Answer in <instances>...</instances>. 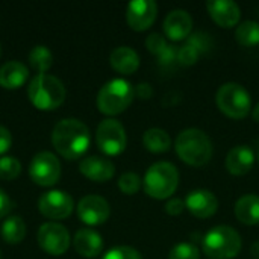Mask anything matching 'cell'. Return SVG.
I'll list each match as a JSON object with an SVG mask.
<instances>
[{
    "label": "cell",
    "instance_id": "6da1fadb",
    "mask_svg": "<svg viewBox=\"0 0 259 259\" xmlns=\"http://www.w3.org/2000/svg\"><path fill=\"white\" fill-rule=\"evenodd\" d=\"M91 137L85 123L76 118L61 120L52 134L55 150L65 159L80 158L90 146Z\"/></svg>",
    "mask_w": 259,
    "mask_h": 259
},
{
    "label": "cell",
    "instance_id": "7a4b0ae2",
    "mask_svg": "<svg viewBox=\"0 0 259 259\" xmlns=\"http://www.w3.org/2000/svg\"><path fill=\"white\" fill-rule=\"evenodd\" d=\"M178 156L193 167H202L209 162L212 156V143L209 137L200 129H185L176 138Z\"/></svg>",
    "mask_w": 259,
    "mask_h": 259
},
{
    "label": "cell",
    "instance_id": "3957f363",
    "mask_svg": "<svg viewBox=\"0 0 259 259\" xmlns=\"http://www.w3.org/2000/svg\"><path fill=\"white\" fill-rule=\"evenodd\" d=\"M27 96L35 108L41 111H53L64 103L65 88L58 77L44 73L30 80Z\"/></svg>",
    "mask_w": 259,
    "mask_h": 259
},
{
    "label": "cell",
    "instance_id": "277c9868",
    "mask_svg": "<svg viewBox=\"0 0 259 259\" xmlns=\"http://www.w3.org/2000/svg\"><path fill=\"white\" fill-rule=\"evenodd\" d=\"M179 184L178 168L170 162H156L149 167L144 176V191L147 196L162 200L175 194Z\"/></svg>",
    "mask_w": 259,
    "mask_h": 259
},
{
    "label": "cell",
    "instance_id": "5b68a950",
    "mask_svg": "<svg viewBox=\"0 0 259 259\" xmlns=\"http://www.w3.org/2000/svg\"><path fill=\"white\" fill-rule=\"evenodd\" d=\"M135 97L134 87L124 79H112L102 87L97 96V108L105 115H117L129 108Z\"/></svg>",
    "mask_w": 259,
    "mask_h": 259
},
{
    "label": "cell",
    "instance_id": "8992f818",
    "mask_svg": "<svg viewBox=\"0 0 259 259\" xmlns=\"http://www.w3.org/2000/svg\"><path fill=\"white\" fill-rule=\"evenodd\" d=\"M203 252L212 259H232L241 252V237L231 226H215L203 238Z\"/></svg>",
    "mask_w": 259,
    "mask_h": 259
},
{
    "label": "cell",
    "instance_id": "52a82bcc",
    "mask_svg": "<svg viewBox=\"0 0 259 259\" xmlns=\"http://www.w3.org/2000/svg\"><path fill=\"white\" fill-rule=\"evenodd\" d=\"M215 100H217L219 109L223 114L237 120L247 117L252 108L250 94L243 85L237 82H228L222 85L217 91Z\"/></svg>",
    "mask_w": 259,
    "mask_h": 259
},
{
    "label": "cell",
    "instance_id": "ba28073f",
    "mask_svg": "<svg viewBox=\"0 0 259 259\" xmlns=\"http://www.w3.org/2000/svg\"><path fill=\"white\" fill-rule=\"evenodd\" d=\"M96 140L99 149L109 156L120 155L126 149V143H127L126 131L123 124L114 118H106L99 124Z\"/></svg>",
    "mask_w": 259,
    "mask_h": 259
},
{
    "label": "cell",
    "instance_id": "9c48e42d",
    "mask_svg": "<svg viewBox=\"0 0 259 259\" xmlns=\"http://www.w3.org/2000/svg\"><path fill=\"white\" fill-rule=\"evenodd\" d=\"M30 179L39 187H52L61 178L59 159L50 152H39L33 156L29 167Z\"/></svg>",
    "mask_w": 259,
    "mask_h": 259
},
{
    "label": "cell",
    "instance_id": "30bf717a",
    "mask_svg": "<svg viewBox=\"0 0 259 259\" xmlns=\"http://www.w3.org/2000/svg\"><path fill=\"white\" fill-rule=\"evenodd\" d=\"M38 244L49 255L59 256L70 247V234L58 223H44L38 231Z\"/></svg>",
    "mask_w": 259,
    "mask_h": 259
},
{
    "label": "cell",
    "instance_id": "8fae6325",
    "mask_svg": "<svg viewBox=\"0 0 259 259\" xmlns=\"http://www.w3.org/2000/svg\"><path fill=\"white\" fill-rule=\"evenodd\" d=\"M73 199L65 191H49L38 200L39 212L52 220H64L73 211Z\"/></svg>",
    "mask_w": 259,
    "mask_h": 259
},
{
    "label": "cell",
    "instance_id": "7c38bea8",
    "mask_svg": "<svg viewBox=\"0 0 259 259\" xmlns=\"http://www.w3.org/2000/svg\"><path fill=\"white\" fill-rule=\"evenodd\" d=\"M109 214H111L109 203L100 196H94V194L85 196L77 205L79 219L90 226L103 225L109 219Z\"/></svg>",
    "mask_w": 259,
    "mask_h": 259
},
{
    "label": "cell",
    "instance_id": "4fadbf2b",
    "mask_svg": "<svg viewBox=\"0 0 259 259\" xmlns=\"http://www.w3.org/2000/svg\"><path fill=\"white\" fill-rule=\"evenodd\" d=\"M158 15V6L153 0H134L127 5L126 20L134 30L149 29Z\"/></svg>",
    "mask_w": 259,
    "mask_h": 259
},
{
    "label": "cell",
    "instance_id": "5bb4252c",
    "mask_svg": "<svg viewBox=\"0 0 259 259\" xmlns=\"http://www.w3.org/2000/svg\"><path fill=\"white\" fill-rule=\"evenodd\" d=\"M187 209L197 219H208L219 209V200L208 190H194L185 199Z\"/></svg>",
    "mask_w": 259,
    "mask_h": 259
},
{
    "label": "cell",
    "instance_id": "9a60e30c",
    "mask_svg": "<svg viewBox=\"0 0 259 259\" xmlns=\"http://www.w3.org/2000/svg\"><path fill=\"white\" fill-rule=\"evenodd\" d=\"M206 9L211 18L222 27H234L241 17L240 6L232 0H209Z\"/></svg>",
    "mask_w": 259,
    "mask_h": 259
},
{
    "label": "cell",
    "instance_id": "2e32d148",
    "mask_svg": "<svg viewBox=\"0 0 259 259\" xmlns=\"http://www.w3.org/2000/svg\"><path fill=\"white\" fill-rule=\"evenodd\" d=\"M193 29V18L184 9L170 11L164 20V33L173 41H181L190 36Z\"/></svg>",
    "mask_w": 259,
    "mask_h": 259
},
{
    "label": "cell",
    "instance_id": "e0dca14e",
    "mask_svg": "<svg viewBox=\"0 0 259 259\" xmlns=\"http://www.w3.org/2000/svg\"><path fill=\"white\" fill-rule=\"evenodd\" d=\"M80 173L94 181V182H106L109 181L114 173H115V167L114 164L108 159V158H102V156H88L85 158L80 165Z\"/></svg>",
    "mask_w": 259,
    "mask_h": 259
},
{
    "label": "cell",
    "instance_id": "ac0fdd59",
    "mask_svg": "<svg viewBox=\"0 0 259 259\" xmlns=\"http://www.w3.org/2000/svg\"><path fill=\"white\" fill-rule=\"evenodd\" d=\"M255 164V153L247 146H235L226 156V168L234 176L247 175Z\"/></svg>",
    "mask_w": 259,
    "mask_h": 259
},
{
    "label": "cell",
    "instance_id": "d6986e66",
    "mask_svg": "<svg viewBox=\"0 0 259 259\" xmlns=\"http://www.w3.org/2000/svg\"><path fill=\"white\" fill-rule=\"evenodd\" d=\"M74 249L79 255L85 258H94L100 255L103 249L102 237L93 229H80L74 235Z\"/></svg>",
    "mask_w": 259,
    "mask_h": 259
},
{
    "label": "cell",
    "instance_id": "ffe728a7",
    "mask_svg": "<svg viewBox=\"0 0 259 259\" xmlns=\"http://www.w3.org/2000/svg\"><path fill=\"white\" fill-rule=\"evenodd\" d=\"M29 76L27 67L18 61H9L0 67V85L6 90H17L24 85Z\"/></svg>",
    "mask_w": 259,
    "mask_h": 259
},
{
    "label": "cell",
    "instance_id": "44dd1931",
    "mask_svg": "<svg viewBox=\"0 0 259 259\" xmlns=\"http://www.w3.org/2000/svg\"><path fill=\"white\" fill-rule=\"evenodd\" d=\"M111 65L121 74H132L140 67V56L131 47H117L109 56Z\"/></svg>",
    "mask_w": 259,
    "mask_h": 259
},
{
    "label": "cell",
    "instance_id": "7402d4cb",
    "mask_svg": "<svg viewBox=\"0 0 259 259\" xmlns=\"http://www.w3.org/2000/svg\"><path fill=\"white\" fill-rule=\"evenodd\" d=\"M234 211L241 223L249 226L259 225V196L246 194L240 197L235 203Z\"/></svg>",
    "mask_w": 259,
    "mask_h": 259
},
{
    "label": "cell",
    "instance_id": "603a6c76",
    "mask_svg": "<svg viewBox=\"0 0 259 259\" xmlns=\"http://www.w3.org/2000/svg\"><path fill=\"white\" fill-rule=\"evenodd\" d=\"M143 143H144V147L149 152L162 153V152H167L170 149L171 138H170V135L165 131L158 129V127H152V129L144 132Z\"/></svg>",
    "mask_w": 259,
    "mask_h": 259
},
{
    "label": "cell",
    "instance_id": "cb8c5ba5",
    "mask_svg": "<svg viewBox=\"0 0 259 259\" xmlns=\"http://www.w3.org/2000/svg\"><path fill=\"white\" fill-rule=\"evenodd\" d=\"M2 237L8 244H18L26 237V225L21 217H9L2 226Z\"/></svg>",
    "mask_w": 259,
    "mask_h": 259
},
{
    "label": "cell",
    "instance_id": "d4e9b609",
    "mask_svg": "<svg viewBox=\"0 0 259 259\" xmlns=\"http://www.w3.org/2000/svg\"><path fill=\"white\" fill-rule=\"evenodd\" d=\"M235 38L244 47H253L259 44V23L253 20L243 21L235 30Z\"/></svg>",
    "mask_w": 259,
    "mask_h": 259
},
{
    "label": "cell",
    "instance_id": "484cf974",
    "mask_svg": "<svg viewBox=\"0 0 259 259\" xmlns=\"http://www.w3.org/2000/svg\"><path fill=\"white\" fill-rule=\"evenodd\" d=\"M29 64L39 71V74H44L53 64V55L52 52L44 46H35L29 53Z\"/></svg>",
    "mask_w": 259,
    "mask_h": 259
},
{
    "label": "cell",
    "instance_id": "4316f807",
    "mask_svg": "<svg viewBox=\"0 0 259 259\" xmlns=\"http://www.w3.org/2000/svg\"><path fill=\"white\" fill-rule=\"evenodd\" d=\"M21 171V165L18 159L14 156H2L0 158V179L3 181H12L15 179Z\"/></svg>",
    "mask_w": 259,
    "mask_h": 259
},
{
    "label": "cell",
    "instance_id": "83f0119b",
    "mask_svg": "<svg viewBox=\"0 0 259 259\" xmlns=\"http://www.w3.org/2000/svg\"><path fill=\"white\" fill-rule=\"evenodd\" d=\"M200 252L196 244L193 243H179L171 250L168 259H199Z\"/></svg>",
    "mask_w": 259,
    "mask_h": 259
},
{
    "label": "cell",
    "instance_id": "f1b7e54d",
    "mask_svg": "<svg viewBox=\"0 0 259 259\" xmlns=\"http://www.w3.org/2000/svg\"><path fill=\"white\" fill-rule=\"evenodd\" d=\"M140 187H141V179L137 173H132V171L123 173L118 181V188L127 196L135 194L140 190Z\"/></svg>",
    "mask_w": 259,
    "mask_h": 259
},
{
    "label": "cell",
    "instance_id": "f546056e",
    "mask_svg": "<svg viewBox=\"0 0 259 259\" xmlns=\"http://www.w3.org/2000/svg\"><path fill=\"white\" fill-rule=\"evenodd\" d=\"M187 44L193 46L199 53H205V52L211 50V47H212V38H211L209 33L200 30V32H194L191 36H188Z\"/></svg>",
    "mask_w": 259,
    "mask_h": 259
},
{
    "label": "cell",
    "instance_id": "4dcf8cb0",
    "mask_svg": "<svg viewBox=\"0 0 259 259\" xmlns=\"http://www.w3.org/2000/svg\"><path fill=\"white\" fill-rule=\"evenodd\" d=\"M103 259H143L141 253L138 250H135L134 247L129 246H120V247H114L111 249Z\"/></svg>",
    "mask_w": 259,
    "mask_h": 259
},
{
    "label": "cell",
    "instance_id": "1f68e13d",
    "mask_svg": "<svg viewBox=\"0 0 259 259\" xmlns=\"http://www.w3.org/2000/svg\"><path fill=\"white\" fill-rule=\"evenodd\" d=\"M200 53L190 44H184L178 49V64L181 65H193L197 62Z\"/></svg>",
    "mask_w": 259,
    "mask_h": 259
},
{
    "label": "cell",
    "instance_id": "d6a6232c",
    "mask_svg": "<svg viewBox=\"0 0 259 259\" xmlns=\"http://www.w3.org/2000/svg\"><path fill=\"white\" fill-rule=\"evenodd\" d=\"M167 41L164 39V36L162 35H159V33H150L149 36H147V39H146V47H147V50L149 52H152L153 55H156V56H159L165 49H167Z\"/></svg>",
    "mask_w": 259,
    "mask_h": 259
},
{
    "label": "cell",
    "instance_id": "836d02e7",
    "mask_svg": "<svg viewBox=\"0 0 259 259\" xmlns=\"http://www.w3.org/2000/svg\"><path fill=\"white\" fill-rule=\"evenodd\" d=\"M158 62L161 67H171L178 62V47L167 46V49L158 56Z\"/></svg>",
    "mask_w": 259,
    "mask_h": 259
},
{
    "label": "cell",
    "instance_id": "e575fe53",
    "mask_svg": "<svg viewBox=\"0 0 259 259\" xmlns=\"http://www.w3.org/2000/svg\"><path fill=\"white\" fill-rule=\"evenodd\" d=\"M185 208H187V206H185V200L178 199V197L170 199V200L167 202V205H165V211H167V214H168V215H173V217L181 215V214L184 212V209H185Z\"/></svg>",
    "mask_w": 259,
    "mask_h": 259
},
{
    "label": "cell",
    "instance_id": "d590c367",
    "mask_svg": "<svg viewBox=\"0 0 259 259\" xmlns=\"http://www.w3.org/2000/svg\"><path fill=\"white\" fill-rule=\"evenodd\" d=\"M11 144H12V135L11 132L0 126V155H3L5 152H8L11 149Z\"/></svg>",
    "mask_w": 259,
    "mask_h": 259
},
{
    "label": "cell",
    "instance_id": "8d00e7d4",
    "mask_svg": "<svg viewBox=\"0 0 259 259\" xmlns=\"http://www.w3.org/2000/svg\"><path fill=\"white\" fill-rule=\"evenodd\" d=\"M12 208H14L12 200L8 197V194H6L3 190H0V220H2L3 217H6V215L11 212Z\"/></svg>",
    "mask_w": 259,
    "mask_h": 259
},
{
    "label": "cell",
    "instance_id": "74e56055",
    "mask_svg": "<svg viewBox=\"0 0 259 259\" xmlns=\"http://www.w3.org/2000/svg\"><path fill=\"white\" fill-rule=\"evenodd\" d=\"M135 94H137L140 99H150L152 94H153V90H152V87H150L149 83L143 82V83H140V85L135 88Z\"/></svg>",
    "mask_w": 259,
    "mask_h": 259
},
{
    "label": "cell",
    "instance_id": "f35d334b",
    "mask_svg": "<svg viewBox=\"0 0 259 259\" xmlns=\"http://www.w3.org/2000/svg\"><path fill=\"white\" fill-rule=\"evenodd\" d=\"M250 255L255 259H259V241H255V243L250 246Z\"/></svg>",
    "mask_w": 259,
    "mask_h": 259
},
{
    "label": "cell",
    "instance_id": "ab89813d",
    "mask_svg": "<svg viewBox=\"0 0 259 259\" xmlns=\"http://www.w3.org/2000/svg\"><path fill=\"white\" fill-rule=\"evenodd\" d=\"M253 118H255V121L259 123V103L255 106V109H253Z\"/></svg>",
    "mask_w": 259,
    "mask_h": 259
},
{
    "label": "cell",
    "instance_id": "60d3db41",
    "mask_svg": "<svg viewBox=\"0 0 259 259\" xmlns=\"http://www.w3.org/2000/svg\"><path fill=\"white\" fill-rule=\"evenodd\" d=\"M0 55H2V46H0Z\"/></svg>",
    "mask_w": 259,
    "mask_h": 259
},
{
    "label": "cell",
    "instance_id": "b9f144b4",
    "mask_svg": "<svg viewBox=\"0 0 259 259\" xmlns=\"http://www.w3.org/2000/svg\"><path fill=\"white\" fill-rule=\"evenodd\" d=\"M0 259H2V253H0Z\"/></svg>",
    "mask_w": 259,
    "mask_h": 259
},
{
    "label": "cell",
    "instance_id": "7bdbcfd3",
    "mask_svg": "<svg viewBox=\"0 0 259 259\" xmlns=\"http://www.w3.org/2000/svg\"><path fill=\"white\" fill-rule=\"evenodd\" d=\"M258 158H259V153H258Z\"/></svg>",
    "mask_w": 259,
    "mask_h": 259
}]
</instances>
